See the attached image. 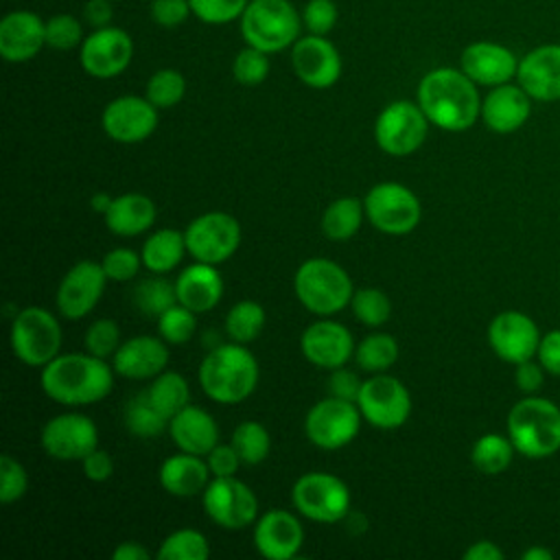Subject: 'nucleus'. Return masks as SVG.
Returning <instances> with one entry per match:
<instances>
[{
  "label": "nucleus",
  "mask_w": 560,
  "mask_h": 560,
  "mask_svg": "<svg viewBox=\"0 0 560 560\" xmlns=\"http://www.w3.org/2000/svg\"><path fill=\"white\" fill-rule=\"evenodd\" d=\"M177 302L195 313H206L214 308L223 298V278L217 265L195 260L175 280Z\"/></svg>",
  "instance_id": "obj_29"
},
{
  "label": "nucleus",
  "mask_w": 560,
  "mask_h": 560,
  "mask_svg": "<svg viewBox=\"0 0 560 560\" xmlns=\"http://www.w3.org/2000/svg\"><path fill=\"white\" fill-rule=\"evenodd\" d=\"M363 420L376 429H398L411 413L409 389L392 374H374L361 385L357 398Z\"/></svg>",
  "instance_id": "obj_14"
},
{
  "label": "nucleus",
  "mask_w": 560,
  "mask_h": 560,
  "mask_svg": "<svg viewBox=\"0 0 560 560\" xmlns=\"http://www.w3.org/2000/svg\"><path fill=\"white\" fill-rule=\"evenodd\" d=\"M188 254L208 265L225 262L241 245V225L228 212H206L184 230Z\"/></svg>",
  "instance_id": "obj_13"
},
{
  "label": "nucleus",
  "mask_w": 560,
  "mask_h": 560,
  "mask_svg": "<svg viewBox=\"0 0 560 560\" xmlns=\"http://www.w3.org/2000/svg\"><path fill=\"white\" fill-rule=\"evenodd\" d=\"M302 354L308 363L322 370L341 368L354 357V339L350 330L332 319H317L304 328L300 337Z\"/></svg>",
  "instance_id": "obj_21"
},
{
  "label": "nucleus",
  "mask_w": 560,
  "mask_h": 560,
  "mask_svg": "<svg viewBox=\"0 0 560 560\" xmlns=\"http://www.w3.org/2000/svg\"><path fill=\"white\" fill-rule=\"evenodd\" d=\"M265 326V308L254 300L236 302L225 317V332L236 343L254 341Z\"/></svg>",
  "instance_id": "obj_38"
},
{
  "label": "nucleus",
  "mask_w": 560,
  "mask_h": 560,
  "mask_svg": "<svg viewBox=\"0 0 560 560\" xmlns=\"http://www.w3.org/2000/svg\"><path fill=\"white\" fill-rule=\"evenodd\" d=\"M238 20L243 39L267 55L291 48L300 39L302 18L289 0H249Z\"/></svg>",
  "instance_id": "obj_6"
},
{
  "label": "nucleus",
  "mask_w": 560,
  "mask_h": 560,
  "mask_svg": "<svg viewBox=\"0 0 560 560\" xmlns=\"http://www.w3.org/2000/svg\"><path fill=\"white\" fill-rule=\"evenodd\" d=\"M208 553V538L197 529H177L168 534L158 549V558L162 560H206Z\"/></svg>",
  "instance_id": "obj_40"
},
{
  "label": "nucleus",
  "mask_w": 560,
  "mask_h": 560,
  "mask_svg": "<svg viewBox=\"0 0 560 560\" xmlns=\"http://www.w3.org/2000/svg\"><path fill=\"white\" fill-rule=\"evenodd\" d=\"M151 553L136 540H125L112 551V560H149Z\"/></svg>",
  "instance_id": "obj_60"
},
{
  "label": "nucleus",
  "mask_w": 560,
  "mask_h": 560,
  "mask_svg": "<svg viewBox=\"0 0 560 560\" xmlns=\"http://www.w3.org/2000/svg\"><path fill=\"white\" fill-rule=\"evenodd\" d=\"M540 337L536 322L523 311H501L488 324V343L492 352L512 365L534 359Z\"/></svg>",
  "instance_id": "obj_17"
},
{
  "label": "nucleus",
  "mask_w": 560,
  "mask_h": 560,
  "mask_svg": "<svg viewBox=\"0 0 560 560\" xmlns=\"http://www.w3.org/2000/svg\"><path fill=\"white\" fill-rule=\"evenodd\" d=\"M418 105L429 122L444 131H466L481 118L477 83L462 68L429 70L418 83Z\"/></svg>",
  "instance_id": "obj_1"
},
{
  "label": "nucleus",
  "mask_w": 560,
  "mask_h": 560,
  "mask_svg": "<svg viewBox=\"0 0 560 560\" xmlns=\"http://www.w3.org/2000/svg\"><path fill=\"white\" fill-rule=\"evenodd\" d=\"M151 20L162 28H175L192 13L188 0H151Z\"/></svg>",
  "instance_id": "obj_52"
},
{
  "label": "nucleus",
  "mask_w": 560,
  "mask_h": 560,
  "mask_svg": "<svg viewBox=\"0 0 560 560\" xmlns=\"http://www.w3.org/2000/svg\"><path fill=\"white\" fill-rule=\"evenodd\" d=\"M101 265H103V271H105L107 280L127 282V280H133L138 276L140 265H142V256L136 254L129 247H116V249H112L103 256Z\"/></svg>",
  "instance_id": "obj_50"
},
{
  "label": "nucleus",
  "mask_w": 560,
  "mask_h": 560,
  "mask_svg": "<svg viewBox=\"0 0 560 560\" xmlns=\"http://www.w3.org/2000/svg\"><path fill=\"white\" fill-rule=\"evenodd\" d=\"M42 448L59 462H81L98 448V429L92 418L83 413H59L42 429Z\"/></svg>",
  "instance_id": "obj_15"
},
{
  "label": "nucleus",
  "mask_w": 560,
  "mask_h": 560,
  "mask_svg": "<svg viewBox=\"0 0 560 560\" xmlns=\"http://www.w3.org/2000/svg\"><path fill=\"white\" fill-rule=\"evenodd\" d=\"M361 385H363V381L354 372L346 370L343 365L330 370V376H328V394L330 396L357 402V398L361 394Z\"/></svg>",
  "instance_id": "obj_53"
},
{
  "label": "nucleus",
  "mask_w": 560,
  "mask_h": 560,
  "mask_svg": "<svg viewBox=\"0 0 560 560\" xmlns=\"http://www.w3.org/2000/svg\"><path fill=\"white\" fill-rule=\"evenodd\" d=\"M107 276L101 262L79 260L59 282L57 308L66 319H83L101 300Z\"/></svg>",
  "instance_id": "obj_20"
},
{
  "label": "nucleus",
  "mask_w": 560,
  "mask_h": 560,
  "mask_svg": "<svg viewBox=\"0 0 560 560\" xmlns=\"http://www.w3.org/2000/svg\"><path fill=\"white\" fill-rule=\"evenodd\" d=\"M508 438L527 459L551 457L560 451V407L549 398L527 394L508 413Z\"/></svg>",
  "instance_id": "obj_4"
},
{
  "label": "nucleus",
  "mask_w": 560,
  "mask_h": 560,
  "mask_svg": "<svg viewBox=\"0 0 560 560\" xmlns=\"http://www.w3.org/2000/svg\"><path fill=\"white\" fill-rule=\"evenodd\" d=\"M302 24L311 35H328L337 24V4L332 0H308L302 9Z\"/></svg>",
  "instance_id": "obj_51"
},
{
  "label": "nucleus",
  "mask_w": 560,
  "mask_h": 560,
  "mask_svg": "<svg viewBox=\"0 0 560 560\" xmlns=\"http://www.w3.org/2000/svg\"><path fill=\"white\" fill-rule=\"evenodd\" d=\"M177 302L175 284L158 276L144 278L142 282L136 284L133 289V304L149 317H160L166 308H171Z\"/></svg>",
  "instance_id": "obj_39"
},
{
  "label": "nucleus",
  "mask_w": 560,
  "mask_h": 560,
  "mask_svg": "<svg viewBox=\"0 0 560 560\" xmlns=\"http://www.w3.org/2000/svg\"><path fill=\"white\" fill-rule=\"evenodd\" d=\"M258 374V361L245 343H219L199 365V385L210 400L236 405L256 389Z\"/></svg>",
  "instance_id": "obj_3"
},
{
  "label": "nucleus",
  "mask_w": 560,
  "mask_h": 560,
  "mask_svg": "<svg viewBox=\"0 0 560 560\" xmlns=\"http://www.w3.org/2000/svg\"><path fill=\"white\" fill-rule=\"evenodd\" d=\"M523 560H551L553 558V551L547 549V547H529L523 551L521 556Z\"/></svg>",
  "instance_id": "obj_62"
},
{
  "label": "nucleus",
  "mask_w": 560,
  "mask_h": 560,
  "mask_svg": "<svg viewBox=\"0 0 560 560\" xmlns=\"http://www.w3.org/2000/svg\"><path fill=\"white\" fill-rule=\"evenodd\" d=\"M101 125L114 142L136 144L155 131L158 107L147 96H118L105 105Z\"/></svg>",
  "instance_id": "obj_18"
},
{
  "label": "nucleus",
  "mask_w": 560,
  "mask_h": 560,
  "mask_svg": "<svg viewBox=\"0 0 560 560\" xmlns=\"http://www.w3.org/2000/svg\"><path fill=\"white\" fill-rule=\"evenodd\" d=\"M83 15H85L88 24H92L94 28L109 26L112 18H114V7L109 0H88L83 7Z\"/></svg>",
  "instance_id": "obj_58"
},
{
  "label": "nucleus",
  "mask_w": 560,
  "mask_h": 560,
  "mask_svg": "<svg viewBox=\"0 0 560 560\" xmlns=\"http://www.w3.org/2000/svg\"><path fill=\"white\" fill-rule=\"evenodd\" d=\"M206 516L223 529H243L258 518L254 490L236 477H212L201 492Z\"/></svg>",
  "instance_id": "obj_12"
},
{
  "label": "nucleus",
  "mask_w": 560,
  "mask_h": 560,
  "mask_svg": "<svg viewBox=\"0 0 560 560\" xmlns=\"http://www.w3.org/2000/svg\"><path fill=\"white\" fill-rule=\"evenodd\" d=\"M46 46V22L33 11H11L0 20V55L11 63L33 59Z\"/></svg>",
  "instance_id": "obj_27"
},
{
  "label": "nucleus",
  "mask_w": 560,
  "mask_h": 560,
  "mask_svg": "<svg viewBox=\"0 0 560 560\" xmlns=\"http://www.w3.org/2000/svg\"><path fill=\"white\" fill-rule=\"evenodd\" d=\"M514 453L516 448L508 435L486 433L472 444L470 462L483 475H501L512 464Z\"/></svg>",
  "instance_id": "obj_35"
},
{
  "label": "nucleus",
  "mask_w": 560,
  "mask_h": 560,
  "mask_svg": "<svg viewBox=\"0 0 560 560\" xmlns=\"http://www.w3.org/2000/svg\"><path fill=\"white\" fill-rule=\"evenodd\" d=\"M142 394L147 396V400H149L164 418H168V422H171V418H173L177 411H182V409L188 405V400H190L188 381H186L182 374H177V372H166V370L160 372Z\"/></svg>",
  "instance_id": "obj_33"
},
{
  "label": "nucleus",
  "mask_w": 560,
  "mask_h": 560,
  "mask_svg": "<svg viewBox=\"0 0 560 560\" xmlns=\"http://www.w3.org/2000/svg\"><path fill=\"white\" fill-rule=\"evenodd\" d=\"M293 291L306 311L322 317L343 311L354 295L348 271L339 262L322 256L308 258L298 267Z\"/></svg>",
  "instance_id": "obj_5"
},
{
  "label": "nucleus",
  "mask_w": 560,
  "mask_h": 560,
  "mask_svg": "<svg viewBox=\"0 0 560 560\" xmlns=\"http://www.w3.org/2000/svg\"><path fill=\"white\" fill-rule=\"evenodd\" d=\"M120 343H122L120 341V328L109 317H101V319L92 322L85 330V337H83L85 352H90L94 357H101V359L114 357V352L118 350Z\"/></svg>",
  "instance_id": "obj_45"
},
{
  "label": "nucleus",
  "mask_w": 560,
  "mask_h": 560,
  "mask_svg": "<svg viewBox=\"0 0 560 560\" xmlns=\"http://www.w3.org/2000/svg\"><path fill=\"white\" fill-rule=\"evenodd\" d=\"M83 26L70 13H57L46 20V46L55 50H72L83 44Z\"/></svg>",
  "instance_id": "obj_46"
},
{
  "label": "nucleus",
  "mask_w": 560,
  "mask_h": 560,
  "mask_svg": "<svg viewBox=\"0 0 560 560\" xmlns=\"http://www.w3.org/2000/svg\"><path fill=\"white\" fill-rule=\"evenodd\" d=\"M350 306H352L354 317L363 326H370V328L383 326L392 315V302H389L387 293L381 289H374V287L354 291Z\"/></svg>",
  "instance_id": "obj_42"
},
{
  "label": "nucleus",
  "mask_w": 560,
  "mask_h": 560,
  "mask_svg": "<svg viewBox=\"0 0 560 560\" xmlns=\"http://www.w3.org/2000/svg\"><path fill=\"white\" fill-rule=\"evenodd\" d=\"M459 68L477 83L494 88L516 79V55L497 42H472L459 55Z\"/></svg>",
  "instance_id": "obj_24"
},
{
  "label": "nucleus",
  "mask_w": 560,
  "mask_h": 560,
  "mask_svg": "<svg viewBox=\"0 0 560 560\" xmlns=\"http://www.w3.org/2000/svg\"><path fill=\"white\" fill-rule=\"evenodd\" d=\"M81 466H83V475L96 483L107 481L114 475V459L107 451H101V448H94L90 455H85L81 459Z\"/></svg>",
  "instance_id": "obj_57"
},
{
  "label": "nucleus",
  "mask_w": 560,
  "mask_h": 560,
  "mask_svg": "<svg viewBox=\"0 0 560 560\" xmlns=\"http://www.w3.org/2000/svg\"><path fill=\"white\" fill-rule=\"evenodd\" d=\"M536 359L545 368V372L560 376V328L549 330L540 337Z\"/></svg>",
  "instance_id": "obj_56"
},
{
  "label": "nucleus",
  "mask_w": 560,
  "mask_h": 560,
  "mask_svg": "<svg viewBox=\"0 0 560 560\" xmlns=\"http://www.w3.org/2000/svg\"><path fill=\"white\" fill-rule=\"evenodd\" d=\"M112 199H114V197H109L107 192H94V195H92V199H90V206H92V210H94V212L105 214V212H107V208L112 206Z\"/></svg>",
  "instance_id": "obj_61"
},
{
  "label": "nucleus",
  "mask_w": 560,
  "mask_h": 560,
  "mask_svg": "<svg viewBox=\"0 0 560 560\" xmlns=\"http://www.w3.org/2000/svg\"><path fill=\"white\" fill-rule=\"evenodd\" d=\"M514 383L523 394H536L545 383V368L538 363V359H527L514 365Z\"/></svg>",
  "instance_id": "obj_55"
},
{
  "label": "nucleus",
  "mask_w": 560,
  "mask_h": 560,
  "mask_svg": "<svg viewBox=\"0 0 560 560\" xmlns=\"http://www.w3.org/2000/svg\"><path fill=\"white\" fill-rule=\"evenodd\" d=\"M429 125L431 122L418 103L394 101L376 116L374 140L387 155L405 158L422 147Z\"/></svg>",
  "instance_id": "obj_10"
},
{
  "label": "nucleus",
  "mask_w": 560,
  "mask_h": 560,
  "mask_svg": "<svg viewBox=\"0 0 560 560\" xmlns=\"http://www.w3.org/2000/svg\"><path fill=\"white\" fill-rule=\"evenodd\" d=\"M114 368L90 352L57 354L42 368L44 394L66 407H83L103 400L114 385Z\"/></svg>",
  "instance_id": "obj_2"
},
{
  "label": "nucleus",
  "mask_w": 560,
  "mask_h": 560,
  "mask_svg": "<svg viewBox=\"0 0 560 560\" xmlns=\"http://www.w3.org/2000/svg\"><path fill=\"white\" fill-rule=\"evenodd\" d=\"M208 468L212 477H234L241 462V455L232 444H217L208 455H206Z\"/></svg>",
  "instance_id": "obj_54"
},
{
  "label": "nucleus",
  "mask_w": 560,
  "mask_h": 560,
  "mask_svg": "<svg viewBox=\"0 0 560 560\" xmlns=\"http://www.w3.org/2000/svg\"><path fill=\"white\" fill-rule=\"evenodd\" d=\"M28 490V475L26 468L11 457L9 453H4L0 457V501L4 505L22 499Z\"/></svg>",
  "instance_id": "obj_48"
},
{
  "label": "nucleus",
  "mask_w": 560,
  "mask_h": 560,
  "mask_svg": "<svg viewBox=\"0 0 560 560\" xmlns=\"http://www.w3.org/2000/svg\"><path fill=\"white\" fill-rule=\"evenodd\" d=\"M168 435L179 451L206 457L219 444V424L206 409L186 405L171 418Z\"/></svg>",
  "instance_id": "obj_28"
},
{
  "label": "nucleus",
  "mask_w": 560,
  "mask_h": 560,
  "mask_svg": "<svg viewBox=\"0 0 560 560\" xmlns=\"http://www.w3.org/2000/svg\"><path fill=\"white\" fill-rule=\"evenodd\" d=\"M293 508L315 523H337L350 514V490L330 472H304L291 488Z\"/></svg>",
  "instance_id": "obj_9"
},
{
  "label": "nucleus",
  "mask_w": 560,
  "mask_h": 560,
  "mask_svg": "<svg viewBox=\"0 0 560 560\" xmlns=\"http://www.w3.org/2000/svg\"><path fill=\"white\" fill-rule=\"evenodd\" d=\"M398 341L392 335L374 332L361 339V343L354 348V361L361 370L370 374H381L398 361Z\"/></svg>",
  "instance_id": "obj_36"
},
{
  "label": "nucleus",
  "mask_w": 560,
  "mask_h": 560,
  "mask_svg": "<svg viewBox=\"0 0 560 560\" xmlns=\"http://www.w3.org/2000/svg\"><path fill=\"white\" fill-rule=\"evenodd\" d=\"M186 94V79L182 72L173 68H162L153 72L147 81L144 96L158 107V109H168L175 107Z\"/></svg>",
  "instance_id": "obj_41"
},
{
  "label": "nucleus",
  "mask_w": 560,
  "mask_h": 560,
  "mask_svg": "<svg viewBox=\"0 0 560 560\" xmlns=\"http://www.w3.org/2000/svg\"><path fill=\"white\" fill-rule=\"evenodd\" d=\"M361 411L357 402L326 396L315 402L304 418V433L311 444L324 451H337L350 444L361 429Z\"/></svg>",
  "instance_id": "obj_11"
},
{
  "label": "nucleus",
  "mask_w": 560,
  "mask_h": 560,
  "mask_svg": "<svg viewBox=\"0 0 560 560\" xmlns=\"http://www.w3.org/2000/svg\"><path fill=\"white\" fill-rule=\"evenodd\" d=\"M464 560H503V551L492 540H477L464 551Z\"/></svg>",
  "instance_id": "obj_59"
},
{
  "label": "nucleus",
  "mask_w": 560,
  "mask_h": 560,
  "mask_svg": "<svg viewBox=\"0 0 560 560\" xmlns=\"http://www.w3.org/2000/svg\"><path fill=\"white\" fill-rule=\"evenodd\" d=\"M195 330H197V313L179 302H175L171 308H166L158 317V332L166 343L182 346L192 339Z\"/></svg>",
  "instance_id": "obj_44"
},
{
  "label": "nucleus",
  "mask_w": 560,
  "mask_h": 560,
  "mask_svg": "<svg viewBox=\"0 0 560 560\" xmlns=\"http://www.w3.org/2000/svg\"><path fill=\"white\" fill-rule=\"evenodd\" d=\"M291 66L295 77L315 90H326L341 77V55L326 35L300 37L291 46Z\"/></svg>",
  "instance_id": "obj_19"
},
{
  "label": "nucleus",
  "mask_w": 560,
  "mask_h": 560,
  "mask_svg": "<svg viewBox=\"0 0 560 560\" xmlns=\"http://www.w3.org/2000/svg\"><path fill=\"white\" fill-rule=\"evenodd\" d=\"M532 114V96L518 83H501L490 88L481 98V120L494 133H512L521 129Z\"/></svg>",
  "instance_id": "obj_25"
},
{
  "label": "nucleus",
  "mask_w": 560,
  "mask_h": 560,
  "mask_svg": "<svg viewBox=\"0 0 560 560\" xmlns=\"http://www.w3.org/2000/svg\"><path fill=\"white\" fill-rule=\"evenodd\" d=\"M363 217L365 208L357 197L335 199L322 214V232L330 241H348L359 232Z\"/></svg>",
  "instance_id": "obj_34"
},
{
  "label": "nucleus",
  "mask_w": 560,
  "mask_h": 560,
  "mask_svg": "<svg viewBox=\"0 0 560 560\" xmlns=\"http://www.w3.org/2000/svg\"><path fill=\"white\" fill-rule=\"evenodd\" d=\"M160 483L173 497H195L201 494L210 481L208 462L201 455L184 453L171 455L160 466Z\"/></svg>",
  "instance_id": "obj_30"
},
{
  "label": "nucleus",
  "mask_w": 560,
  "mask_h": 560,
  "mask_svg": "<svg viewBox=\"0 0 560 560\" xmlns=\"http://www.w3.org/2000/svg\"><path fill=\"white\" fill-rule=\"evenodd\" d=\"M368 221L383 234L402 236L418 228L422 206L416 192L398 182H381L372 186L363 199Z\"/></svg>",
  "instance_id": "obj_8"
},
{
  "label": "nucleus",
  "mask_w": 560,
  "mask_h": 560,
  "mask_svg": "<svg viewBox=\"0 0 560 560\" xmlns=\"http://www.w3.org/2000/svg\"><path fill=\"white\" fill-rule=\"evenodd\" d=\"M125 422H127V429L138 438H155L158 433L168 429V418H164L147 400L144 394H138L136 398L129 400L125 411Z\"/></svg>",
  "instance_id": "obj_43"
},
{
  "label": "nucleus",
  "mask_w": 560,
  "mask_h": 560,
  "mask_svg": "<svg viewBox=\"0 0 560 560\" xmlns=\"http://www.w3.org/2000/svg\"><path fill=\"white\" fill-rule=\"evenodd\" d=\"M230 444L236 448L243 464L256 466L267 459L269 448H271V438H269V431L260 422L243 420L232 431Z\"/></svg>",
  "instance_id": "obj_37"
},
{
  "label": "nucleus",
  "mask_w": 560,
  "mask_h": 560,
  "mask_svg": "<svg viewBox=\"0 0 560 560\" xmlns=\"http://www.w3.org/2000/svg\"><path fill=\"white\" fill-rule=\"evenodd\" d=\"M192 15L206 24H228L243 15L249 0H188Z\"/></svg>",
  "instance_id": "obj_49"
},
{
  "label": "nucleus",
  "mask_w": 560,
  "mask_h": 560,
  "mask_svg": "<svg viewBox=\"0 0 560 560\" xmlns=\"http://www.w3.org/2000/svg\"><path fill=\"white\" fill-rule=\"evenodd\" d=\"M232 74L241 85H258L267 79L269 74V57L267 52L254 48V46H245L243 50L236 52L234 61H232Z\"/></svg>",
  "instance_id": "obj_47"
},
{
  "label": "nucleus",
  "mask_w": 560,
  "mask_h": 560,
  "mask_svg": "<svg viewBox=\"0 0 560 560\" xmlns=\"http://www.w3.org/2000/svg\"><path fill=\"white\" fill-rule=\"evenodd\" d=\"M254 547L267 560H289L304 542L300 518L289 510H269L254 523Z\"/></svg>",
  "instance_id": "obj_22"
},
{
  "label": "nucleus",
  "mask_w": 560,
  "mask_h": 560,
  "mask_svg": "<svg viewBox=\"0 0 560 560\" xmlns=\"http://www.w3.org/2000/svg\"><path fill=\"white\" fill-rule=\"evenodd\" d=\"M516 83L532 101H560V44H540L518 59Z\"/></svg>",
  "instance_id": "obj_23"
},
{
  "label": "nucleus",
  "mask_w": 560,
  "mask_h": 560,
  "mask_svg": "<svg viewBox=\"0 0 560 560\" xmlns=\"http://www.w3.org/2000/svg\"><path fill=\"white\" fill-rule=\"evenodd\" d=\"M186 238L184 232L171 230V228H162L155 230L142 245V265L151 271V273H168L173 271L184 254H186Z\"/></svg>",
  "instance_id": "obj_32"
},
{
  "label": "nucleus",
  "mask_w": 560,
  "mask_h": 560,
  "mask_svg": "<svg viewBox=\"0 0 560 560\" xmlns=\"http://www.w3.org/2000/svg\"><path fill=\"white\" fill-rule=\"evenodd\" d=\"M105 225L116 236H138L153 228L158 208L151 197L142 192H125L112 199V206L107 208Z\"/></svg>",
  "instance_id": "obj_31"
},
{
  "label": "nucleus",
  "mask_w": 560,
  "mask_h": 560,
  "mask_svg": "<svg viewBox=\"0 0 560 560\" xmlns=\"http://www.w3.org/2000/svg\"><path fill=\"white\" fill-rule=\"evenodd\" d=\"M133 57L129 33L116 26L94 28L79 46L81 68L94 79H112L127 70Z\"/></svg>",
  "instance_id": "obj_16"
},
{
  "label": "nucleus",
  "mask_w": 560,
  "mask_h": 560,
  "mask_svg": "<svg viewBox=\"0 0 560 560\" xmlns=\"http://www.w3.org/2000/svg\"><path fill=\"white\" fill-rule=\"evenodd\" d=\"M114 372L131 381L155 378L168 363V348L162 337L138 335L118 346L112 357Z\"/></svg>",
  "instance_id": "obj_26"
},
{
  "label": "nucleus",
  "mask_w": 560,
  "mask_h": 560,
  "mask_svg": "<svg viewBox=\"0 0 560 560\" xmlns=\"http://www.w3.org/2000/svg\"><path fill=\"white\" fill-rule=\"evenodd\" d=\"M11 350L31 368H44L59 354L61 326L57 317L42 306H26L11 322Z\"/></svg>",
  "instance_id": "obj_7"
}]
</instances>
